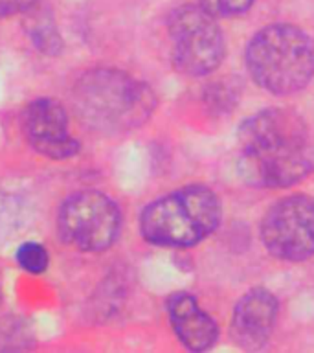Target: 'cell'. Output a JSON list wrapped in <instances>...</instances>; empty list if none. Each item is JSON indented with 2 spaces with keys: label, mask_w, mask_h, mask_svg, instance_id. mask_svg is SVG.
<instances>
[{
  "label": "cell",
  "mask_w": 314,
  "mask_h": 353,
  "mask_svg": "<svg viewBox=\"0 0 314 353\" xmlns=\"http://www.w3.org/2000/svg\"><path fill=\"white\" fill-rule=\"evenodd\" d=\"M237 170L250 186H292L314 170L313 132L294 110H261L239 127Z\"/></svg>",
  "instance_id": "obj_1"
},
{
  "label": "cell",
  "mask_w": 314,
  "mask_h": 353,
  "mask_svg": "<svg viewBox=\"0 0 314 353\" xmlns=\"http://www.w3.org/2000/svg\"><path fill=\"white\" fill-rule=\"evenodd\" d=\"M72 101L79 118L101 132L132 131L145 123L156 107L145 83L110 68L85 72L72 88Z\"/></svg>",
  "instance_id": "obj_2"
},
{
  "label": "cell",
  "mask_w": 314,
  "mask_h": 353,
  "mask_svg": "<svg viewBox=\"0 0 314 353\" xmlns=\"http://www.w3.org/2000/svg\"><path fill=\"white\" fill-rule=\"evenodd\" d=\"M247 65L253 81L266 92L294 94L314 76L313 41L291 24L266 26L248 44Z\"/></svg>",
  "instance_id": "obj_3"
},
{
  "label": "cell",
  "mask_w": 314,
  "mask_h": 353,
  "mask_svg": "<svg viewBox=\"0 0 314 353\" xmlns=\"http://www.w3.org/2000/svg\"><path fill=\"white\" fill-rule=\"evenodd\" d=\"M222 217L219 197L206 186H187L154 201L142 212L140 230L153 245L186 248L208 237Z\"/></svg>",
  "instance_id": "obj_4"
},
{
  "label": "cell",
  "mask_w": 314,
  "mask_h": 353,
  "mask_svg": "<svg viewBox=\"0 0 314 353\" xmlns=\"http://www.w3.org/2000/svg\"><path fill=\"white\" fill-rule=\"evenodd\" d=\"M173 41V63L186 76L200 77L219 68L224 59V37L215 17L202 6H180L167 21Z\"/></svg>",
  "instance_id": "obj_5"
},
{
  "label": "cell",
  "mask_w": 314,
  "mask_h": 353,
  "mask_svg": "<svg viewBox=\"0 0 314 353\" xmlns=\"http://www.w3.org/2000/svg\"><path fill=\"white\" fill-rule=\"evenodd\" d=\"M121 225L120 210L112 199L101 192H79L61 206L57 226L68 245L99 252L109 248L118 237Z\"/></svg>",
  "instance_id": "obj_6"
},
{
  "label": "cell",
  "mask_w": 314,
  "mask_h": 353,
  "mask_svg": "<svg viewBox=\"0 0 314 353\" xmlns=\"http://www.w3.org/2000/svg\"><path fill=\"white\" fill-rule=\"evenodd\" d=\"M261 237L275 258L302 261L314 256V199L292 195L278 201L264 214Z\"/></svg>",
  "instance_id": "obj_7"
},
{
  "label": "cell",
  "mask_w": 314,
  "mask_h": 353,
  "mask_svg": "<svg viewBox=\"0 0 314 353\" xmlns=\"http://www.w3.org/2000/svg\"><path fill=\"white\" fill-rule=\"evenodd\" d=\"M22 127L28 143L48 159H72L79 151V142L68 134L66 110L54 99H35L28 105L22 114Z\"/></svg>",
  "instance_id": "obj_8"
},
{
  "label": "cell",
  "mask_w": 314,
  "mask_h": 353,
  "mask_svg": "<svg viewBox=\"0 0 314 353\" xmlns=\"http://www.w3.org/2000/svg\"><path fill=\"white\" fill-rule=\"evenodd\" d=\"M278 316V300L272 292L253 289L236 305L231 316V339L242 350H259L269 341Z\"/></svg>",
  "instance_id": "obj_9"
},
{
  "label": "cell",
  "mask_w": 314,
  "mask_h": 353,
  "mask_svg": "<svg viewBox=\"0 0 314 353\" xmlns=\"http://www.w3.org/2000/svg\"><path fill=\"white\" fill-rule=\"evenodd\" d=\"M167 314L178 341L191 352H206L219 336L215 320L198 307L187 292H175L167 300Z\"/></svg>",
  "instance_id": "obj_10"
},
{
  "label": "cell",
  "mask_w": 314,
  "mask_h": 353,
  "mask_svg": "<svg viewBox=\"0 0 314 353\" xmlns=\"http://www.w3.org/2000/svg\"><path fill=\"white\" fill-rule=\"evenodd\" d=\"M17 263L21 265V269H24L26 272L41 274V272L48 269V252H46V248L41 243H22L19 250H17Z\"/></svg>",
  "instance_id": "obj_11"
},
{
  "label": "cell",
  "mask_w": 314,
  "mask_h": 353,
  "mask_svg": "<svg viewBox=\"0 0 314 353\" xmlns=\"http://www.w3.org/2000/svg\"><path fill=\"white\" fill-rule=\"evenodd\" d=\"M32 39L35 46L46 52V54H55L61 48V39L57 33V28L52 24V21H37L32 26Z\"/></svg>",
  "instance_id": "obj_12"
},
{
  "label": "cell",
  "mask_w": 314,
  "mask_h": 353,
  "mask_svg": "<svg viewBox=\"0 0 314 353\" xmlns=\"http://www.w3.org/2000/svg\"><path fill=\"white\" fill-rule=\"evenodd\" d=\"M253 0H200V6L209 15L217 17H237L250 10Z\"/></svg>",
  "instance_id": "obj_13"
},
{
  "label": "cell",
  "mask_w": 314,
  "mask_h": 353,
  "mask_svg": "<svg viewBox=\"0 0 314 353\" xmlns=\"http://www.w3.org/2000/svg\"><path fill=\"white\" fill-rule=\"evenodd\" d=\"M37 0H0V17L15 15V13H24L30 11Z\"/></svg>",
  "instance_id": "obj_14"
}]
</instances>
